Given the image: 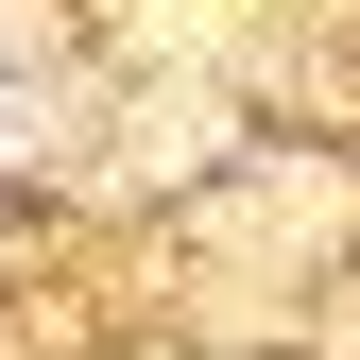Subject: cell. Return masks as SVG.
I'll return each instance as SVG.
<instances>
[]
</instances>
